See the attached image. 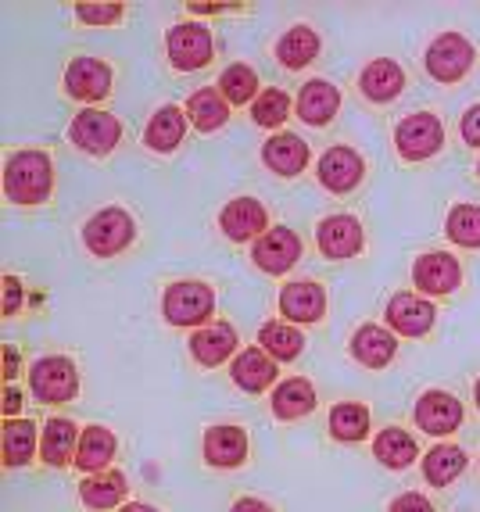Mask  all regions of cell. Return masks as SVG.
Wrapping results in <instances>:
<instances>
[{"mask_svg":"<svg viewBox=\"0 0 480 512\" xmlns=\"http://www.w3.org/2000/svg\"><path fill=\"white\" fill-rule=\"evenodd\" d=\"M187 119L194 122L198 133H215V129H223L226 119H230V101H226L215 86H205L198 94H190Z\"/></svg>","mask_w":480,"mask_h":512,"instance_id":"83f0119b","label":"cell"},{"mask_svg":"<svg viewBox=\"0 0 480 512\" xmlns=\"http://www.w3.org/2000/svg\"><path fill=\"white\" fill-rule=\"evenodd\" d=\"M251 258H255V265L262 269V273L283 276L301 258V237L291 230V226H273L266 237L255 240Z\"/></svg>","mask_w":480,"mask_h":512,"instance_id":"9c48e42d","label":"cell"},{"mask_svg":"<svg viewBox=\"0 0 480 512\" xmlns=\"http://www.w3.org/2000/svg\"><path fill=\"white\" fill-rule=\"evenodd\" d=\"M29 387H33L36 398L47 405L72 402L79 391L76 362L65 359V355H47V359L33 362V369H29Z\"/></svg>","mask_w":480,"mask_h":512,"instance_id":"5b68a950","label":"cell"},{"mask_svg":"<svg viewBox=\"0 0 480 512\" xmlns=\"http://www.w3.org/2000/svg\"><path fill=\"white\" fill-rule=\"evenodd\" d=\"M133 237H137V222H133L129 212H122V208H101L83 226L86 251L97 258H112L119 251H126L133 244Z\"/></svg>","mask_w":480,"mask_h":512,"instance_id":"7a4b0ae2","label":"cell"},{"mask_svg":"<svg viewBox=\"0 0 480 512\" xmlns=\"http://www.w3.org/2000/svg\"><path fill=\"white\" fill-rule=\"evenodd\" d=\"M258 341H262V351L273 355L276 362L298 359L301 348H305V337H301L294 326H283V323H266L258 330Z\"/></svg>","mask_w":480,"mask_h":512,"instance_id":"d590c367","label":"cell"},{"mask_svg":"<svg viewBox=\"0 0 480 512\" xmlns=\"http://www.w3.org/2000/svg\"><path fill=\"white\" fill-rule=\"evenodd\" d=\"M115 459V434L108 427H86L79 434V448H76V470L83 473H104Z\"/></svg>","mask_w":480,"mask_h":512,"instance_id":"484cf974","label":"cell"},{"mask_svg":"<svg viewBox=\"0 0 480 512\" xmlns=\"http://www.w3.org/2000/svg\"><path fill=\"white\" fill-rule=\"evenodd\" d=\"M337 108H341V90H337L334 83L312 79V83L301 86V94H298L301 122H309V126H326V122L337 115Z\"/></svg>","mask_w":480,"mask_h":512,"instance_id":"7402d4cb","label":"cell"},{"mask_svg":"<svg viewBox=\"0 0 480 512\" xmlns=\"http://www.w3.org/2000/svg\"><path fill=\"white\" fill-rule=\"evenodd\" d=\"M205 459L219 470H233L248 459V434L233 423H219V427H208L205 434Z\"/></svg>","mask_w":480,"mask_h":512,"instance_id":"ac0fdd59","label":"cell"},{"mask_svg":"<svg viewBox=\"0 0 480 512\" xmlns=\"http://www.w3.org/2000/svg\"><path fill=\"white\" fill-rule=\"evenodd\" d=\"M427 72L438 83H455L473 69V43L459 33H441L427 47Z\"/></svg>","mask_w":480,"mask_h":512,"instance_id":"ba28073f","label":"cell"},{"mask_svg":"<svg viewBox=\"0 0 480 512\" xmlns=\"http://www.w3.org/2000/svg\"><path fill=\"white\" fill-rule=\"evenodd\" d=\"M359 90L373 104L395 101V97L405 90V72H402V65H398V61H391V58L369 61L366 69H362V76H359Z\"/></svg>","mask_w":480,"mask_h":512,"instance_id":"d6986e66","label":"cell"},{"mask_svg":"<svg viewBox=\"0 0 480 512\" xmlns=\"http://www.w3.org/2000/svg\"><path fill=\"white\" fill-rule=\"evenodd\" d=\"M183 133H187V115H183V108L165 104V108H158L155 115H151V122H147L144 144L158 154H169L180 147Z\"/></svg>","mask_w":480,"mask_h":512,"instance_id":"d4e9b609","label":"cell"},{"mask_svg":"<svg viewBox=\"0 0 480 512\" xmlns=\"http://www.w3.org/2000/svg\"><path fill=\"white\" fill-rule=\"evenodd\" d=\"M369 434V409L359 402H341L330 412V437L337 441H362Z\"/></svg>","mask_w":480,"mask_h":512,"instance_id":"e575fe53","label":"cell"},{"mask_svg":"<svg viewBox=\"0 0 480 512\" xmlns=\"http://www.w3.org/2000/svg\"><path fill=\"white\" fill-rule=\"evenodd\" d=\"M391 512H434V505L423 495H416V491H409V495H398L391 502Z\"/></svg>","mask_w":480,"mask_h":512,"instance_id":"7bdbcfd3","label":"cell"},{"mask_svg":"<svg viewBox=\"0 0 480 512\" xmlns=\"http://www.w3.org/2000/svg\"><path fill=\"white\" fill-rule=\"evenodd\" d=\"M122 498H126V477H122L119 470L94 473V477H86L83 484H79V502L94 512L115 509Z\"/></svg>","mask_w":480,"mask_h":512,"instance_id":"4316f807","label":"cell"},{"mask_svg":"<svg viewBox=\"0 0 480 512\" xmlns=\"http://www.w3.org/2000/svg\"><path fill=\"white\" fill-rule=\"evenodd\" d=\"M319 54V36L309 26H291L276 43V58H280L283 69H305L312 65Z\"/></svg>","mask_w":480,"mask_h":512,"instance_id":"f546056e","label":"cell"},{"mask_svg":"<svg viewBox=\"0 0 480 512\" xmlns=\"http://www.w3.org/2000/svg\"><path fill=\"white\" fill-rule=\"evenodd\" d=\"M473 398H477V409H480V380H477V391H473Z\"/></svg>","mask_w":480,"mask_h":512,"instance_id":"681fc988","label":"cell"},{"mask_svg":"<svg viewBox=\"0 0 480 512\" xmlns=\"http://www.w3.org/2000/svg\"><path fill=\"white\" fill-rule=\"evenodd\" d=\"M445 230L459 248H480V205H455L448 212Z\"/></svg>","mask_w":480,"mask_h":512,"instance_id":"74e56055","label":"cell"},{"mask_svg":"<svg viewBox=\"0 0 480 512\" xmlns=\"http://www.w3.org/2000/svg\"><path fill=\"white\" fill-rule=\"evenodd\" d=\"M287 115H291V97L283 94V90H262L258 101L251 104V119H255V126H262V129L280 126Z\"/></svg>","mask_w":480,"mask_h":512,"instance_id":"f35d334b","label":"cell"},{"mask_svg":"<svg viewBox=\"0 0 480 512\" xmlns=\"http://www.w3.org/2000/svg\"><path fill=\"white\" fill-rule=\"evenodd\" d=\"M459 129H463V140L470 147H480V104H473L470 111L463 115V122H459Z\"/></svg>","mask_w":480,"mask_h":512,"instance_id":"b9f144b4","label":"cell"},{"mask_svg":"<svg viewBox=\"0 0 480 512\" xmlns=\"http://www.w3.org/2000/svg\"><path fill=\"white\" fill-rule=\"evenodd\" d=\"M18 409H22V391H18L15 384H8V387H4V416L15 419Z\"/></svg>","mask_w":480,"mask_h":512,"instance_id":"ee69618b","label":"cell"},{"mask_svg":"<svg viewBox=\"0 0 480 512\" xmlns=\"http://www.w3.org/2000/svg\"><path fill=\"white\" fill-rule=\"evenodd\" d=\"M0 441H4V466H26L36 455V423L33 419H8Z\"/></svg>","mask_w":480,"mask_h":512,"instance_id":"836d02e7","label":"cell"},{"mask_svg":"<svg viewBox=\"0 0 480 512\" xmlns=\"http://www.w3.org/2000/svg\"><path fill=\"white\" fill-rule=\"evenodd\" d=\"M122 512H158V509H151V505H144V502H129V505H122Z\"/></svg>","mask_w":480,"mask_h":512,"instance_id":"c3c4849f","label":"cell"},{"mask_svg":"<svg viewBox=\"0 0 480 512\" xmlns=\"http://www.w3.org/2000/svg\"><path fill=\"white\" fill-rule=\"evenodd\" d=\"M262 162H266V169H273L276 176H298V172L309 165V144L298 140L294 133L269 137L266 144H262Z\"/></svg>","mask_w":480,"mask_h":512,"instance_id":"603a6c76","label":"cell"},{"mask_svg":"<svg viewBox=\"0 0 480 512\" xmlns=\"http://www.w3.org/2000/svg\"><path fill=\"white\" fill-rule=\"evenodd\" d=\"M215 312V291L201 280L172 283L162 298V316L172 326H201Z\"/></svg>","mask_w":480,"mask_h":512,"instance_id":"3957f363","label":"cell"},{"mask_svg":"<svg viewBox=\"0 0 480 512\" xmlns=\"http://www.w3.org/2000/svg\"><path fill=\"white\" fill-rule=\"evenodd\" d=\"M219 94L230 104H255L258 101V76L251 65H230L219 76Z\"/></svg>","mask_w":480,"mask_h":512,"instance_id":"8d00e7d4","label":"cell"},{"mask_svg":"<svg viewBox=\"0 0 480 512\" xmlns=\"http://www.w3.org/2000/svg\"><path fill=\"white\" fill-rule=\"evenodd\" d=\"M237 348V330L230 323H212V326H201L194 337H190V355L198 366H219L226 362Z\"/></svg>","mask_w":480,"mask_h":512,"instance_id":"44dd1931","label":"cell"},{"mask_svg":"<svg viewBox=\"0 0 480 512\" xmlns=\"http://www.w3.org/2000/svg\"><path fill=\"white\" fill-rule=\"evenodd\" d=\"M312 409H316V387L309 380H301V376L283 380L273 391V412L280 419H301L309 416Z\"/></svg>","mask_w":480,"mask_h":512,"instance_id":"4dcf8cb0","label":"cell"},{"mask_svg":"<svg viewBox=\"0 0 480 512\" xmlns=\"http://www.w3.org/2000/svg\"><path fill=\"white\" fill-rule=\"evenodd\" d=\"M373 455L384 462L387 470H405V466L416 462L420 448H416L412 434H405V430H398V427H387V430H380L377 441H373Z\"/></svg>","mask_w":480,"mask_h":512,"instance_id":"1f68e13d","label":"cell"},{"mask_svg":"<svg viewBox=\"0 0 480 512\" xmlns=\"http://www.w3.org/2000/svg\"><path fill=\"white\" fill-rule=\"evenodd\" d=\"M387 326L402 337H423V333L434 330V319H438V308L430 305L427 298H416V294H395L387 301Z\"/></svg>","mask_w":480,"mask_h":512,"instance_id":"8fae6325","label":"cell"},{"mask_svg":"<svg viewBox=\"0 0 480 512\" xmlns=\"http://www.w3.org/2000/svg\"><path fill=\"white\" fill-rule=\"evenodd\" d=\"M165 51H169V61L180 72L205 69L215 54L212 29L201 26V22H180V26H172L169 36H165Z\"/></svg>","mask_w":480,"mask_h":512,"instance_id":"8992f818","label":"cell"},{"mask_svg":"<svg viewBox=\"0 0 480 512\" xmlns=\"http://www.w3.org/2000/svg\"><path fill=\"white\" fill-rule=\"evenodd\" d=\"M280 312L291 323H319L326 312V291L316 280H294L280 291Z\"/></svg>","mask_w":480,"mask_h":512,"instance_id":"e0dca14e","label":"cell"},{"mask_svg":"<svg viewBox=\"0 0 480 512\" xmlns=\"http://www.w3.org/2000/svg\"><path fill=\"white\" fill-rule=\"evenodd\" d=\"M190 11L194 15H219V11H233V8H226V4H190Z\"/></svg>","mask_w":480,"mask_h":512,"instance_id":"7dc6e473","label":"cell"},{"mask_svg":"<svg viewBox=\"0 0 480 512\" xmlns=\"http://www.w3.org/2000/svg\"><path fill=\"white\" fill-rule=\"evenodd\" d=\"M69 137L79 151L101 158V154H112L115 144L122 140V122L115 119L112 111H97V108L79 111L76 119H72Z\"/></svg>","mask_w":480,"mask_h":512,"instance_id":"52a82bcc","label":"cell"},{"mask_svg":"<svg viewBox=\"0 0 480 512\" xmlns=\"http://www.w3.org/2000/svg\"><path fill=\"white\" fill-rule=\"evenodd\" d=\"M122 11V4H76V18L86 26H115Z\"/></svg>","mask_w":480,"mask_h":512,"instance_id":"ab89813d","label":"cell"},{"mask_svg":"<svg viewBox=\"0 0 480 512\" xmlns=\"http://www.w3.org/2000/svg\"><path fill=\"white\" fill-rule=\"evenodd\" d=\"M233 384L248 394H262L276 380V359L262 348H244L230 366Z\"/></svg>","mask_w":480,"mask_h":512,"instance_id":"ffe728a7","label":"cell"},{"mask_svg":"<svg viewBox=\"0 0 480 512\" xmlns=\"http://www.w3.org/2000/svg\"><path fill=\"white\" fill-rule=\"evenodd\" d=\"M319 183H323L330 194H348L362 183V158L352 151V147H330V151L319 158Z\"/></svg>","mask_w":480,"mask_h":512,"instance_id":"2e32d148","label":"cell"},{"mask_svg":"<svg viewBox=\"0 0 480 512\" xmlns=\"http://www.w3.org/2000/svg\"><path fill=\"white\" fill-rule=\"evenodd\" d=\"M477 172H480V165H477Z\"/></svg>","mask_w":480,"mask_h":512,"instance_id":"f907efd6","label":"cell"},{"mask_svg":"<svg viewBox=\"0 0 480 512\" xmlns=\"http://www.w3.org/2000/svg\"><path fill=\"white\" fill-rule=\"evenodd\" d=\"M463 470H466V452L455 448V444H438V448H430V452L423 455V477L434 487L452 484Z\"/></svg>","mask_w":480,"mask_h":512,"instance_id":"d6a6232c","label":"cell"},{"mask_svg":"<svg viewBox=\"0 0 480 512\" xmlns=\"http://www.w3.org/2000/svg\"><path fill=\"white\" fill-rule=\"evenodd\" d=\"M412 283H416V291L441 298V294H452L463 283V269L445 251H430V255H420L412 265Z\"/></svg>","mask_w":480,"mask_h":512,"instance_id":"7c38bea8","label":"cell"},{"mask_svg":"<svg viewBox=\"0 0 480 512\" xmlns=\"http://www.w3.org/2000/svg\"><path fill=\"white\" fill-rule=\"evenodd\" d=\"M362 240H366V233H362L359 219H352V215H330V219L319 222V230H316L319 251H323L326 258H334V262L359 255Z\"/></svg>","mask_w":480,"mask_h":512,"instance_id":"9a60e30c","label":"cell"},{"mask_svg":"<svg viewBox=\"0 0 480 512\" xmlns=\"http://www.w3.org/2000/svg\"><path fill=\"white\" fill-rule=\"evenodd\" d=\"M18 366H22V359H18V351L11 348V344H4V380H15L18 376Z\"/></svg>","mask_w":480,"mask_h":512,"instance_id":"f6af8a7d","label":"cell"},{"mask_svg":"<svg viewBox=\"0 0 480 512\" xmlns=\"http://www.w3.org/2000/svg\"><path fill=\"white\" fill-rule=\"evenodd\" d=\"M441 144H445V126L430 111H416V115L398 122L395 129V147L405 162H427L441 151Z\"/></svg>","mask_w":480,"mask_h":512,"instance_id":"277c9868","label":"cell"},{"mask_svg":"<svg viewBox=\"0 0 480 512\" xmlns=\"http://www.w3.org/2000/svg\"><path fill=\"white\" fill-rule=\"evenodd\" d=\"M416 423L434 437L455 434L463 427V402L448 391H427L416 402Z\"/></svg>","mask_w":480,"mask_h":512,"instance_id":"4fadbf2b","label":"cell"},{"mask_svg":"<svg viewBox=\"0 0 480 512\" xmlns=\"http://www.w3.org/2000/svg\"><path fill=\"white\" fill-rule=\"evenodd\" d=\"M54 165L43 151H18L4 165V194L11 205H40L51 197Z\"/></svg>","mask_w":480,"mask_h":512,"instance_id":"6da1fadb","label":"cell"},{"mask_svg":"<svg viewBox=\"0 0 480 512\" xmlns=\"http://www.w3.org/2000/svg\"><path fill=\"white\" fill-rule=\"evenodd\" d=\"M18 308H22V280L4 276V316H15Z\"/></svg>","mask_w":480,"mask_h":512,"instance_id":"60d3db41","label":"cell"},{"mask_svg":"<svg viewBox=\"0 0 480 512\" xmlns=\"http://www.w3.org/2000/svg\"><path fill=\"white\" fill-rule=\"evenodd\" d=\"M395 351H398V341L387 326L366 323V326H359V333L352 337V355L369 369L387 366V362L395 359Z\"/></svg>","mask_w":480,"mask_h":512,"instance_id":"cb8c5ba5","label":"cell"},{"mask_svg":"<svg viewBox=\"0 0 480 512\" xmlns=\"http://www.w3.org/2000/svg\"><path fill=\"white\" fill-rule=\"evenodd\" d=\"M230 512H273V509H269V505L262 502V498H240V502L233 505Z\"/></svg>","mask_w":480,"mask_h":512,"instance_id":"bcb514c9","label":"cell"},{"mask_svg":"<svg viewBox=\"0 0 480 512\" xmlns=\"http://www.w3.org/2000/svg\"><path fill=\"white\" fill-rule=\"evenodd\" d=\"M79 448V430L72 419H47L43 423V444H40V455L47 466H65L72 462V452Z\"/></svg>","mask_w":480,"mask_h":512,"instance_id":"f1b7e54d","label":"cell"},{"mask_svg":"<svg viewBox=\"0 0 480 512\" xmlns=\"http://www.w3.org/2000/svg\"><path fill=\"white\" fill-rule=\"evenodd\" d=\"M65 94L86 104L104 101L112 94V69L101 58H76L65 69Z\"/></svg>","mask_w":480,"mask_h":512,"instance_id":"30bf717a","label":"cell"},{"mask_svg":"<svg viewBox=\"0 0 480 512\" xmlns=\"http://www.w3.org/2000/svg\"><path fill=\"white\" fill-rule=\"evenodd\" d=\"M219 226H223V233L230 240L244 244V240L266 237L269 215L262 208V201H255V197H233L230 205L223 208V215H219Z\"/></svg>","mask_w":480,"mask_h":512,"instance_id":"5bb4252c","label":"cell"}]
</instances>
